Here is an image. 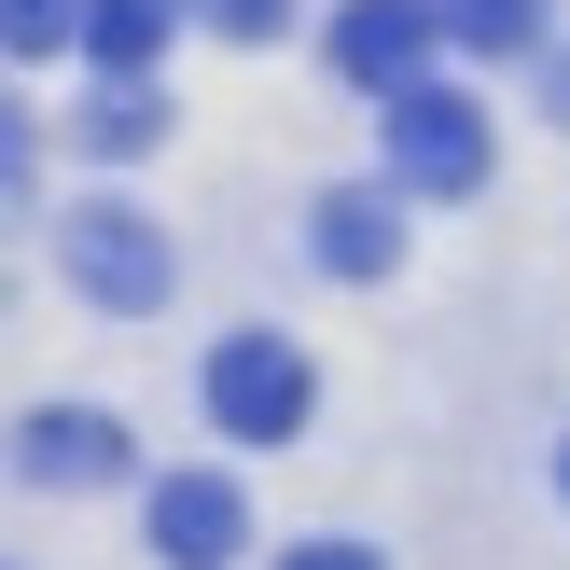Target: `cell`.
<instances>
[{
	"label": "cell",
	"instance_id": "1",
	"mask_svg": "<svg viewBox=\"0 0 570 570\" xmlns=\"http://www.w3.org/2000/svg\"><path fill=\"white\" fill-rule=\"evenodd\" d=\"M209 417L237 445H293L306 417H321V362H306L293 334H223L209 348Z\"/></svg>",
	"mask_w": 570,
	"mask_h": 570
},
{
	"label": "cell",
	"instance_id": "2",
	"mask_svg": "<svg viewBox=\"0 0 570 570\" xmlns=\"http://www.w3.org/2000/svg\"><path fill=\"white\" fill-rule=\"evenodd\" d=\"M376 126H390V195H473L488 181V111L460 83H404Z\"/></svg>",
	"mask_w": 570,
	"mask_h": 570
},
{
	"label": "cell",
	"instance_id": "3",
	"mask_svg": "<svg viewBox=\"0 0 570 570\" xmlns=\"http://www.w3.org/2000/svg\"><path fill=\"white\" fill-rule=\"evenodd\" d=\"M56 250H70V278L111 306V321L167 306V223H154V209H126V195H83V209L56 223Z\"/></svg>",
	"mask_w": 570,
	"mask_h": 570
},
{
	"label": "cell",
	"instance_id": "4",
	"mask_svg": "<svg viewBox=\"0 0 570 570\" xmlns=\"http://www.w3.org/2000/svg\"><path fill=\"white\" fill-rule=\"evenodd\" d=\"M432 42H445L432 0H348V14H334V70H348L376 111L404 98V83H432Z\"/></svg>",
	"mask_w": 570,
	"mask_h": 570
},
{
	"label": "cell",
	"instance_id": "5",
	"mask_svg": "<svg viewBox=\"0 0 570 570\" xmlns=\"http://www.w3.org/2000/svg\"><path fill=\"white\" fill-rule=\"evenodd\" d=\"M237 543H250L237 473H167V488H154V557H167V570H223Z\"/></svg>",
	"mask_w": 570,
	"mask_h": 570
},
{
	"label": "cell",
	"instance_id": "6",
	"mask_svg": "<svg viewBox=\"0 0 570 570\" xmlns=\"http://www.w3.org/2000/svg\"><path fill=\"white\" fill-rule=\"evenodd\" d=\"M14 473L28 488H111L126 473V417H98V404H42L14 432Z\"/></svg>",
	"mask_w": 570,
	"mask_h": 570
},
{
	"label": "cell",
	"instance_id": "7",
	"mask_svg": "<svg viewBox=\"0 0 570 570\" xmlns=\"http://www.w3.org/2000/svg\"><path fill=\"white\" fill-rule=\"evenodd\" d=\"M306 250H321L334 278H390L404 265V195L390 181H334L321 209H306Z\"/></svg>",
	"mask_w": 570,
	"mask_h": 570
},
{
	"label": "cell",
	"instance_id": "8",
	"mask_svg": "<svg viewBox=\"0 0 570 570\" xmlns=\"http://www.w3.org/2000/svg\"><path fill=\"white\" fill-rule=\"evenodd\" d=\"M167 28H181V0H70V42L98 56V83H139Z\"/></svg>",
	"mask_w": 570,
	"mask_h": 570
},
{
	"label": "cell",
	"instance_id": "9",
	"mask_svg": "<svg viewBox=\"0 0 570 570\" xmlns=\"http://www.w3.org/2000/svg\"><path fill=\"white\" fill-rule=\"evenodd\" d=\"M154 139H167L154 83H98V98H83V154H154Z\"/></svg>",
	"mask_w": 570,
	"mask_h": 570
},
{
	"label": "cell",
	"instance_id": "10",
	"mask_svg": "<svg viewBox=\"0 0 570 570\" xmlns=\"http://www.w3.org/2000/svg\"><path fill=\"white\" fill-rule=\"evenodd\" d=\"M432 28L473 42V56H529L543 42V0H432Z\"/></svg>",
	"mask_w": 570,
	"mask_h": 570
},
{
	"label": "cell",
	"instance_id": "11",
	"mask_svg": "<svg viewBox=\"0 0 570 570\" xmlns=\"http://www.w3.org/2000/svg\"><path fill=\"white\" fill-rule=\"evenodd\" d=\"M0 56H70V0H0Z\"/></svg>",
	"mask_w": 570,
	"mask_h": 570
},
{
	"label": "cell",
	"instance_id": "12",
	"mask_svg": "<svg viewBox=\"0 0 570 570\" xmlns=\"http://www.w3.org/2000/svg\"><path fill=\"white\" fill-rule=\"evenodd\" d=\"M195 14H209L223 42H278V14H293V0H195Z\"/></svg>",
	"mask_w": 570,
	"mask_h": 570
},
{
	"label": "cell",
	"instance_id": "13",
	"mask_svg": "<svg viewBox=\"0 0 570 570\" xmlns=\"http://www.w3.org/2000/svg\"><path fill=\"white\" fill-rule=\"evenodd\" d=\"M28 154H42V139H28V111H14V98H0V195H14V181H28Z\"/></svg>",
	"mask_w": 570,
	"mask_h": 570
},
{
	"label": "cell",
	"instance_id": "14",
	"mask_svg": "<svg viewBox=\"0 0 570 570\" xmlns=\"http://www.w3.org/2000/svg\"><path fill=\"white\" fill-rule=\"evenodd\" d=\"M278 570H376V557H362V543H293Z\"/></svg>",
	"mask_w": 570,
	"mask_h": 570
},
{
	"label": "cell",
	"instance_id": "15",
	"mask_svg": "<svg viewBox=\"0 0 570 570\" xmlns=\"http://www.w3.org/2000/svg\"><path fill=\"white\" fill-rule=\"evenodd\" d=\"M557 126H570V56H557Z\"/></svg>",
	"mask_w": 570,
	"mask_h": 570
},
{
	"label": "cell",
	"instance_id": "16",
	"mask_svg": "<svg viewBox=\"0 0 570 570\" xmlns=\"http://www.w3.org/2000/svg\"><path fill=\"white\" fill-rule=\"evenodd\" d=\"M557 488H570V445H557Z\"/></svg>",
	"mask_w": 570,
	"mask_h": 570
}]
</instances>
